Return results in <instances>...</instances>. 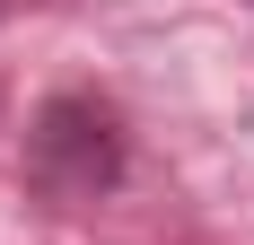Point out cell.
<instances>
[{"instance_id": "cell-1", "label": "cell", "mask_w": 254, "mask_h": 245, "mask_svg": "<svg viewBox=\"0 0 254 245\" xmlns=\"http://www.w3.org/2000/svg\"><path fill=\"white\" fill-rule=\"evenodd\" d=\"M123 114L105 97H44L35 105V131H26V184L44 201H97L123 184Z\"/></svg>"}]
</instances>
